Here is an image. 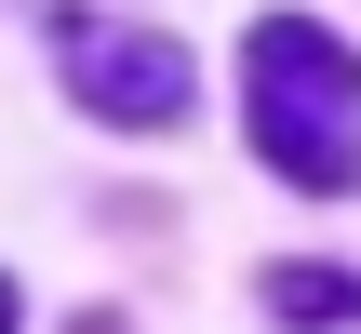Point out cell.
<instances>
[{"instance_id": "obj_3", "label": "cell", "mask_w": 361, "mask_h": 334, "mask_svg": "<svg viewBox=\"0 0 361 334\" xmlns=\"http://www.w3.org/2000/svg\"><path fill=\"white\" fill-rule=\"evenodd\" d=\"M268 308H281V321H361V281H335V268H281Z\"/></svg>"}, {"instance_id": "obj_1", "label": "cell", "mask_w": 361, "mask_h": 334, "mask_svg": "<svg viewBox=\"0 0 361 334\" xmlns=\"http://www.w3.org/2000/svg\"><path fill=\"white\" fill-rule=\"evenodd\" d=\"M241 94H255L268 174H295V187H322V201L361 187V54L322 13H268L255 54H241Z\"/></svg>"}, {"instance_id": "obj_2", "label": "cell", "mask_w": 361, "mask_h": 334, "mask_svg": "<svg viewBox=\"0 0 361 334\" xmlns=\"http://www.w3.org/2000/svg\"><path fill=\"white\" fill-rule=\"evenodd\" d=\"M54 67H67V94L94 107V120H121V134H161V120H188V40H161V27H121V13H54Z\"/></svg>"}, {"instance_id": "obj_4", "label": "cell", "mask_w": 361, "mask_h": 334, "mask_svg": "<svg viewBox=\"0 0 361 334\" xmlns=\"http://www.w3.org/2000/svg\"><path fill=\"white\" fill-rule=\"evenodd\" d=\"M0 334H13V281H0Z\"/></svg>"}]
</instances>
